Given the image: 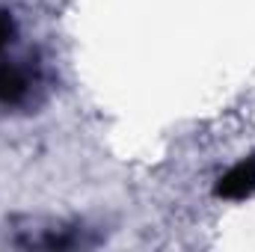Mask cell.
Here are the masks:
<instances>
[{
	"mask_svg": "<svg viewBox=\"0 0 255 252\" xmlns=\"http://www.w3.org/2000/svg\"><path fill=\"white\" fill-rule=\"evenodd\" d=\"M253 193H255V157H247L238 166H232L217 184V196L220 199H232V202L250 199Z\"/></svg>",
	"mask_w": 255,
	"mask_h": 252,
	"instance_id": "6da1fadb",
	"label": "cell"
},
{
	"mask_svg": "<svg viewBox=\"0 0 255 252\" xmlns=\"http://www.w3.org/2000/svg\"><path fill=\"white\" fill-rule=\"evenodd\" d=\"M12 36H15V24H12V18H9L6 12H0V51L9 48Z\"/></svg>",
	"mask_w": 255,
	"mask_h": 252,
	"instance_id": "3957f363",
	"label": "cell"
},
{
	"mask_svg": "<svg viewBox=\"0 0 255 252\" xmlns=\"http://www.w3.org/2000/svg\"><path fill=\"white\" fill-rule=\"evenodd\" d=\"M27 89H30L27 74L18 65L0 63V104H18L27 95Z\"/></svg>",
	"mask_w": 255,
	"mask_h": 252,
	"instance_id": "7a4b0ae2",
	"label": "cell"
}]
</instances>
